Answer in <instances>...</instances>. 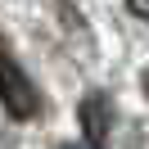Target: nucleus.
<instances>
[{
    "mask_svg": "<svg viewBox=\"0 0 149 149\" xmlns=\"http://www.w3.org/2000/svg\"><path fill=\"white\" fill-rule=\"evenodd\" d=\"M145 91H149V77H145Z\"/></svg>",
    "mask_w": 149,
    "mask_h": 149,
    "instance_id": "5",
    "label": "nucleus"
},
{
    "mask_svg": "<svg viewBox=\"0 0 149 149\" xmlns=\"http://www.w3.org/2000/svg\"><path fill=\"white\" fill-rule=\"evenodd\" d=\"M127 9L136 14V18H149V0H127Z\"/></svg>",
    "mask_w": 149,
    "mask_h": 149,
    "instance_id": "3",
    "label": "nucleus"
},
{
    "mask_svg": "<svg viewBox=\"0 0 149 149\" xmlns=\"http://www.w3.org/2000/svg\"><path fill=\"white\" fill-rule=\"evenodd\" d=\"M109 131H113V104H109V95L91 91L81 100V136H86L91 149H104L109 145Z\"/></svg>",
    "mask_w": 149,
    "mask_h": 149,
    "instance_id": "2",
    "label": "nucleus"
},
{
    "mask_svg": "<svg viewBox=\"0 0 149 149\" xmlns=\"http://www.w3.org/2000/svg\"><path fill=\"white\" fill-rule=\"evenodd\" d=\"M0 100H5V109H9L14 118H32V113H36V95H32L27 77H23L18 63H9L5 54H0Z\"/></svg>",
    "mask_w": 149,
    "mask_h": 149,
    "instance_id": "1",
    "label": "nucleus"
},
{
    "mask_svg": "<svg viewBox=\"0 0 149 149\" xmlns=\"http://www.w3.org/2000/svg\"><path fill=\"white\" fill-rule=\"evenodd\" d=\"M59 149H81V145H59Z\"/></svg>",
    "mask_w": 149,
    "mask_h": 149,
    "instance_id": "4",
    "label": "nucleus"
}]
</instances>
